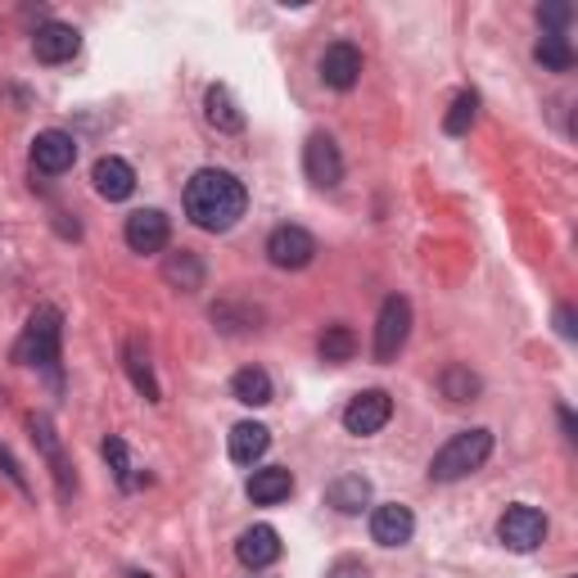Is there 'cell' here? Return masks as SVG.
<instances>
[{"mask_svg":"<svg viewBox=\"0 0 578 578\" xmlns=\"http://www.w3.org/2000/svg\"><path fill=\"white\" fill-rule=\"evenodd\" d=\"M303 172H308L317 190H334L344 181V155L325 132L308 136V145H303Z\"/></svg>","mask_w":578,"mask_h":578,"instance_id":"cell-7","label":"cell"},{"mask_svg":"<svg viewBox=\"0 0 578 578\" xmlns=\"http://www.w3.org/2000/svg\"><path fill=\"white\" fill-rule=\"evenodd\" d=\"M489 456H493V430H462V434H452V439L434 452L430 479H434V483H456V479L475 475L483 462H489Z\"/></svg>","mask_w":578,"mask_h":578,"instance_id":"cell-2","label":"cell"},{"mask_svg":"<svg viewBox=\"0 0 578 578\" xmlns=\"http://www.w3.org/2000/svg\"><path fill=\"white\" fill-rule=\"evenodd\" d=\"M258 506H276V502H285L290 493H294V475L285 470V466H267V470H254V479H249V489H245Z\"/></svg>","mask_w":578,"mask_h":578,"instance_id":"cell-20","label":"cell"},{"mask_svg":"<svg viewBox=\"0 0 578 578\" xmlns=\"http://www.w3.org/2000/svg\"><path fill=\"white\" fill-rule=\"evenodd\" d=\"M123 239H127L132 254H159V249H168V239H172L168 212H159V208H136L132 218H127V226H123Z\"/></svg>","mask_w":578,"mask_h":578,"instance_id":"cell-9","label":"cell"},{"mask_svg":"<svg viewBox=\"0 0 578 578\" xmlns=\"http://www.w3.org/2000/svg\"><path fill=\"white\" fill-rule=\"evenodd\" d=\"M317 353H321V361H353V353H357V334H353L348 325H325Z\"/></svg>","mask_w":578,"mask_h":578,"instance_id":"cell-26","label":"cell"},{"mask_svg":"<svg viewBox=\"0 0 578 578\" xmlns=\"http://www.w3.org/2000/svg\"><path fill=\"white\" fill-rule=\"evenodd\" d=\"M59 340H64V312L59 308H37L27 317L19 344H14V361L19 367H54L59 361Z\"/></svg>","mask_w":578,"mask_h":578,"instance_id":"cell-3","label":"cell"},{"mask_svg":"<svg viewBox=\"0 0 578 578\" xmlns=\"http://www.w3.org/2000/svg\"><path fill=\"white\" fill-rule=\"evenodd\" d=\"M104 462H109V470H113V479L123 483V489L132 493V489H140L145 483V475H136V462H132V452H127V443L118 439V434H109L104 439Z\"/></svg>","mask_w":578,"mask_h":578,"instance_id":"cell-25","label":"cell"},{"mask_svg":"<svg viewBox=\"0 0 578 578\" xmlns=\"http://www.w3.org/2000/svg\"><path fill=\"white\" fill-rule=\"evenodd\" d=\"M267 258H271V267H281V271H303L317 258V239H312V231L285 222V226H276L267 235Z\"/></svg>","mask_w":578,"mask_h":578,"instance_id":"cell-6","label":"cell"},{"mask_svg":"<svg viewBox=\"0 0 578 578\" xmlns=\"http://www.w3.org/2000/svg\"><path fill=\"white\" fill-rule=\"evenodd\" d=\"M33 50H37L41 64H69V59L82 50V37L69 23H41L37 37H33Z\"/></svg>","mask_w":578,"mask_h":578,"instance_id":"cell-14","label":"cell"},{"mask_svg":"<svg viewBox=\"0 0 578 578\" xmlns=\"http://www.w3.org/2000/svg\"><path fill=\"white\" fill-rule=\"evenodd\" d=\"M556 330H561V340H574V334H578V325H574V308H569V303H561V308H556Z\"/></svg>","mask_w":578,"mask_h":578,"instance_id":"cell-31","label":"cell"},{"mask_svg":"<svg viewBox=\"0 0 578 578\" xmlns=\"http://www.w3.org/2000/svg\"><path fill=\"white\" fill-rule=\"evenodd\" d=\"M127 578H149V574H140V569H136V574H127Z\"/></svg>","mask_w":578,"mask_h":578,"instance_id":"cell-33","label":"cell"},{"mask_svg":"<svg viewBox=\"0 0 578 578\" xmlns=\"http://www.w3.org/2000/svg\"><path fill=\"white\" fill-rule=\"evenodd\" d=\"M204 118L218 132L235 136V132H245V113H239V104L231 100V90L226 86H208V96H204Z\"/></svg>","mask_w":578,"mask_h":578,"instance_id":"cell-21","label":"cell"},{"mask_svg":"<svg viewBox=\"0 0 578 578\" xmlns=\"http://www.w3.org/2000/svg\"><path fill=\"white\" fill-rule=\"evenodd\" d=\"M0 466H5V475H10V479H14V483H19V489H27V483H23V470H19V466H14V456H10V452H5V447H0Z\"/></svg>","mask_w":578,"mask_h":578,"instance_id":"cell-32","label":"cell"},{"mask_svg":"<svg viewBox=\"0 0 578 578\" xmlns=\"http://www.w3.org/2000/svg\"><path fill=\"white\" fill-rule=\"evenodd\" d=\"M411 533H416V515H411V506H403V502H384V506L371 511V538H376L380 546H407Z\"/></svg>","mask_w":578,"mask_h":578,"instance_id":"cell-10","label":"cell"},{"mask_svg":"<svg viewBox=\"0 0 578 578\" xmlns=\"http://www.w3.org/2000/svg\"><path fill=\"white\" fill-rule=\"evenodd\" d=\"M325 506H334L340 515H361V511L371 506V479L367 475H340V479H330Z\"/></svg>","mask_w":578,"mask_h":578,"instance_id":"cell-16","label":"cell"},{"mask_svg":"<svg viewBox=\"0 0 578 578\" xmlns=\"http://www.w3.org/2000/svg\"><path fill=\"white\" fill-rule=\"evenodd\" d=\"M163 276L176 285V290H204V262H199V254H190V249H181V254H168V262H163Z\"/></svg>","mask_w":578,"mask_h":578,"instance_id":"cell-24","label":"cell"},{"mask_svg":"<svg viewBox=\"0 0 578 578\" xmlns=\"http://www.w3.org/2000/svg\"><path fill=\"white\" fill-rule=\"evenodd\" d=\"M361 77V50L348 46V41H334L325 54H321V82L330 90H353Z\"/></svg>","mask_w":578,"mask_h":578,"instance_id":"cell-12","label":"cell"},{"mask_svg":"<svg viewBox=\"0 0 578 578\" xmlns=\"http://www.w3.org/2000/svg\"><path fill=\"white\" fill-rule=\"evenodd\" d=\"M90 181H96V195L109 199V204H123V199H132V190H136L132 163L118 159V155H104L96 168H90Z\"/></svg>","mask_w":578,"mask_h":578,"instance_id":"cell-11","label":"cell"},{"mask_svg":"<svg viewBox=\"0 0 578 578\" xmlns=\"http://www.w3.org/2000/svg\"><path fill=\"white\" fill-rule=\"evenodd\" d=\"M33 163L41 168V172H50V176H59V172H69L73 163H77V140L69 136V132H41L37 140H33Z\"/></svg>","mask_w":578,"mask_h":578,"instance_id":"cell-15","label":"cell"},{"mask_svg":"<svg viewBox=\"0 0 578 578\" xmlns=\"http://www.w3.org/2000/svg\"><path fill=\"white\" fill-rule=\"evenodd\" d=\"M325 578H371V574H367V565H361L357 556H340L325 569Z\"/></svg>","mask_w":578,"mask_h":578,"instance_id":"cell-30","label":"cell"},{"mask_svg":"<svg viewBox=\"0 0 578 578\" xmlns=\"http://www.w3.org/2000/svg\"><path fill=\"white\" fill-rule=\"evenodd\" d=\"M569 19H574V10L561 5V0H552V5H538V23L552 27V37H561V27H565Z\"/></svg>","mask_w":578,"mask_h":578,"instance_id":"cell-29","label":"cell"},{"mask_svg":"<svg viewBox=\"0 0 578 578\" xmlns=\"http://www.w3.org/2000/svg\"><path fill=\"white\" fill-rule=\"evenodd\" d=\"M439 393L447 403H475L479 398V376L470 367H462V361H452V367H443V376H439Z\"/></svg>","mask_w":578,"mask_h":578,"instance_id":"cell-23","label":"cell"},{"mask_svg":"<svg viewBox=\"0 0 578 578\" xmlns=\"http://www.w3.org/2000/svg\"><path fill=\"white\" fill-rule=\"evenodd\" d=\"M235 556H239V565H249V569L276 565V561H281V533L271 529V525H254V529L239 533Z\"/></svg>","mask_w":578,"mask_h":578,"instance_id":"cell-13","label":"cell"},{"mask_svg":"<svg viewBox=\"0 0 578 578\" xmlns=\"http://www.w3.org/2000/svg\"><path fill=\"white\" fill-rule=\"evenodd\" d=\"M497 538H502V546H511V552H538V546L546 542V515L529 502H515V506L502 511Z\"/></svg>","mask_w":578,"mask_h":578,"instance_id":"cell-4","label":"cell"},{"mask_svg":"<svg viewBox=\"0 0 578 578\" xmlns=\"http://www.w3.org/2000/svg\"><path fill=\"white\" fill-rule=\"evenodd\" d=\"M231 398L245 403V407H267L271 398H276V384H271V376L262 367H239L231 376Z\"/></svg>","mask_w":578,"mask_h":578,"instance_id":"cell-18","label":"cell"},{"mask_svg":"<svg viewBox=\"0 0 578 578\" xmlns=\"http://www.w3.org/2000/svg\"><path fill=\"white\" fill-rule=\"evenodd\" d=\"M249 208V190L239 186V176L222 168H204L186 186V218L199 231H231Z\"/></svg>","mask_w":578,"mask_h":578,"instance_id":"cell-1","label":"cell"},{"mask_svg":"<svg viewBox=\"0 0 578 578\" xmlns=\"http://www.w3.org/2000/svg\"><path fill=\"white\" fill-rule=\"evenodd\" d=\"M533 59H538L542 69H552V73H569V69H574L569 41H565V37H552V33H546V37L533 46Z\"/></svg>","mask_w":578,"mask_h":578,"instance_id":"cell-27","label":"cell"},{"mask_svg":"<svg viewBox=\"0 0 578 578\" xmlns=\"http://www.w3.org/2000/svg\"><path fill=\"white\" fill-rule=\"evenodd\" d=\"M123 361H127L132 384L145 393L149 403H159V398H163V389H159V380H155V367H149V348H145L140 340H127V344H123Z\"/></svg>","mask_w":578,"mask_h":578,"instance_id":"cell-22","label":"cell"},{"mask_svg":"<svg viewBox=\"0 0 578 578\" xmlns=\"http://www.w3.org/2000/svg\"><path fill=\"white\" fill-rule=\"evenodd\" d=\"M389 416H393V398L384 389H367L344 407V430L357 434V439H371L389 425Z\"/></svg>","mask_w":578,"mask_h":578,"instance_id":"cell-8","label":"cell"},{"mask_svg":"<svg viewBox=\"0 0 578 578\" xmlns=\"http://www.w3.org/2000/svg\"><path fill=\"white\" fill-rule=\"evenodd\" d=\"M271 447V430L258 420H239L235 430H231V462L235 466H254L262 462V452Z\"/></svg>","mask_w":578,"mask_h":578,"instance_id":"cell-17","label":"cell"},{"mask_svg":"<svg viewBox=\"0 0 578 578\" xmlns=\"http://www.w3.org/2000/svg\"><path fill=\"white\" fill-rule=\"evenodd\" d=\"M407 334H411V303L403 294H389L376 317V361L398 357L407 348Z\"/></svg>","mask_w":578,"mask_h":578,"instance_id":"cell-5","label":"cell"},{"mask_svg":"<svg viewBox=\"0 0 578 578\" xmlns=\"http://www.w3.org/2000/svg\"><path fill=\"white\" fill-rule=\"evenodd\" d=\"M27 430H33V439H37V447H41V456L54 466V475H59V493H73V483H69V462H64V447H59V434H54V425L46 420V416H27Z\"/></svg>","mask_w":578,"mask_h":578,"instance_id":"cell-19","label":"cell"},{"mask_svg":"<svg viewBox=\"0 0 578 578\" xmlns=\"http://www.w3.org/2000/svg\"><path fill=\"white\" fill-rule=\"evenodd\" d=\"M475 113H479V96H475V90H462V96L452 100L447 118H443V132H447V136H466L470 123H475Z\"/></svg>","mask_w":578,"mask_h":578,"instance_id":"cell-28","label":"cell"}]
</instances>
